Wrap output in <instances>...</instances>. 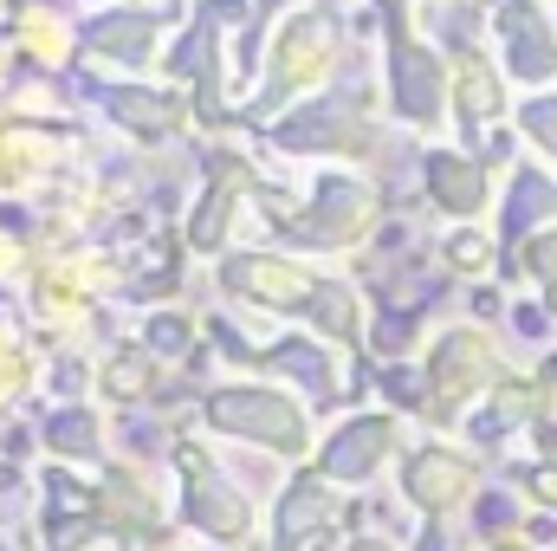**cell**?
I'll list each match as a JSON object with an SVG mask.
<instances>
[{"instance_id":"cell-1","label":"cell","mask_w":557,"mask_h":551,"mask_svg":"<svg viewBox=\"0 0 557 551\" xmlns=\"http://www.w3.org/2000/svg\"><path fill=\"white\" fill-rule=\"evenodd\" d=\"M350 551H389V546H376V539H363V546H350Z\"/></svg>"}]
</instances>
